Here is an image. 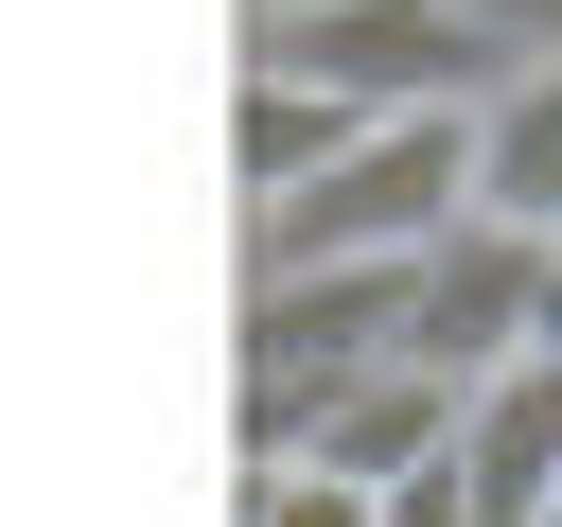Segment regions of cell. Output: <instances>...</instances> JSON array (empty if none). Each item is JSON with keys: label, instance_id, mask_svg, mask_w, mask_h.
<instances>
[{"label": "cell", "instance_id": "obj_7", "mask_svg": "<svg viewBox=\"0 0 562 527\" xmlns=\"http://www.w3.org/2000/svg\"><path fill=\"white\" fill-rule=\"evenodd\" d=\"M334 141H351V105H316V88H263V70H246V211H281Z\"/></svg>", "mask_w": 562, "mask_h": 527}, {"label": "cell", "instance_id": "obj_1", "mask_svg": "<svg viewBox=\"0 0 562 527\" xmlns=\"http://www.w3.org/2000/svg\"><path fill=\"white\" fill-rule=\"evenodd\" d=\"M246 70L263 88H316L351 123H474L509 88V53L457 0H299V18H246Z\"/></svg>", "mask_w": 562, "mask_h": 527}, {"label": "cell", "instance_id": "obj_6", "mask_svg": "<svg viewBox=\"0 0 562 527\" xmlns=\"http://www.w3.org/2000/svg\"><path fill=\"white\" fill-rule=\"evenodd\" d=\"M474 228L562 246V53H527V70L474 105Z\"/></svg>", "mask_w": 562, "mask_h": 527}, {"label": "cell", "instance_id": "obj_10", "mask_svg": "<svg viewBox=\"0 0 562 527\" xmlns=\"http://www.w3.org/2000/svg\"><path fill=\"white\" fill-rule=\"evenodd\" d=\"M457 18H474V35L509 53V70H527V53H562V0H457Z\"/></svg>", "mask_w": 562, "mask_h": 527}, {"label": "cell", "instance_id": "obj_2", "mask_svg": "<svg viewBox=\"0 0 562 527\" xmlns=\"http://www.w3.org/2000/svg\"><path fill=\"white\" fill-rule=\"evenodd\" d=\"M474 211V123H351L281 211H263V281H334V264H422Z\"/></svg>", "mask_w": 562, "mask_h": 527}, {"label": "cell", "instance_id": "obj_9", "mask_svg": "<svg viewBox=\"0 0 562 527\" xmlns=\"http://www.w3.org/2000/svg\"><path fill=\"white\" fill-rule=\"evenodd\" d=\"M369 527H474V509H457V474L422 457V474H386V492H369Z\"/></svg>", "mask_w": 562, "mask_h": 527}, {"label": "cell", "instance_id": "obj_11", "mask_svg": "<svg viewBox=\"0 0 562 527\" xmlns=\"http://www.w3.org/2000/svg\"><path fill=\"white\" fill-rule=\"evenodd\" d=\"M246 18H299V0H246Z\"/></svg>", "mask_w": 562, "mask_h": 527}, {"label": "cell", "instance_id": "obj_4", "mask_svg": "<svg viewBox=\"0 0 562 527\" xmlns=\"http://www.w3.org/2000/svg\"><path fill=\"white\" fill-rule=\"evenodd\" d=\"M439 474H457V509H474V527H544V492H562V351H527V369L457 386Z\"/></svg>", "mask_w": 562, "mask_h": 527}, {"label": "cell", "instance_id": "obj_12", "mask_svg": "<svg viewBox=\"0 0 562 527\" xmlns=\"http://www.w3.org/2000/svg\"><path fill=\"white\" fill-rule=\"evenodd\" d=\"M544 527H562V492H544Z\"/></svg>", "mask_w": 562, "mask_h": 527}, {"label": "cell", "instance_id": "obj_8", "mask_svg": "<svg viewBox=\"0 0 562 527\" xmlns=\"http://www.w3.org/2000/svg\"><path fill=\"white\" fill-rule=\"evenodd\" d=\"M246 527H369V492L316 474V457H263V474H246Z\"/></svg>", "mask_w": 562, "mask_h": 527}, {"label": "cell", "instance_id": "obj_5", "mask_svg": "<svg viewBox=\"0 0 562 527\" xmlns=\"http://www.w3.org/2000/svg\"><path fill=\"white\" fill-rule=\"evenodd\" d=\"M439 439H457V386L386 351V369H351V386H316L281 457H316V474H351V492H386V474H422Z\"/></svg>", "mask_w": 562, "mask_h": 527}, {"label": "cell", "instance_id": "obj_3", "mask_svg": "<svg viewBox=\"0 0 562 527\" xmlns=\"http://www.w3.org/2000/svg\"><path fill=\"white\" fill-rule=\"evenodd\" d=\"M544 281H562V246H509V228H439L422 264H404V316H386V351L404 369H439V386H492V369H527L544 351Z\"/></svg>", "mask_w": 562, "mask_h": 527}]
</instances>
